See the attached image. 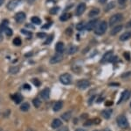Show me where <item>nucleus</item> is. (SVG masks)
Listing matches in <instances>:
<instances>
[{
	"label": "nucleus",
	"mask_w": 131,
	"mask_h": 131,
	"mask_svg": "<svg viewBox=\"0 0 131 131\" xmlns=\"http://www.w3.org/2000/svg\"><path fill=\"white\" fill-rule=\"evenodd\" d=\"M107 29V23L106 21H101L96 26L95 29H94V33L97 35H102L106 33Z\"/></svg>",
	"instance_id": "obj_1"
},
{
	"label": "nucleus",
	"mask_w": 131,
	"mask_h": 131,
	"mask_svg": "<svg viewBox=\"0 0 131 131\" xmlns=\"http://www.w3.org/2000/svg\"><path fill=\"white\" fill-rule=\"evenodd\" d=\"M116 122H117L118 126L122 128H127L128 127V121L127 118L124 115H119L116 119Z\"/></svg>",
	"instance_id": "obj_2"
},
{
	"label": "nucleus",
	"mask_w": 131,
	"mask_h": 131,
	"mask_svg": "<svg viewBox=\"0 0 131 131\" xmlns=\"http://www.w3.org/2000/svg\"><path fill=\"white\" fill-rule=\"evenodd\" d=\"M60 81L63 84L68 85V84H72V81H73V77H72V76L70 75V74L64 73V74H62V75H60Z\"/></svg>",
	"instance_id": "obj_3"
},
{
	"label": "nucleus",
	"mask_w": 131,
	"mask_h": 131,
	"mask_svg": "<svg viewBox=\"0 0 131 131\" xmlns=\"http://www.w3.org/2000/svg\"><path fill=\"white\" fill-rule=\"evenodd\" d=\"M122 19H123V16H122V14H121V13L115 14V15H113L110 19H109V26L114 27L116 24V23L120 22V21H121Z\"/></svg>",
	"instance_id": "obj_4"
},
{
	"label": "nucleus",
	"mask_w": 131,
	"mask_h": 131,
	"mask_svg": "<svg viewBox=\"0 0 131 131\" xmlns=\"http://www.w3.org/2000/svg\"><path fill=\"white\" fill-rule=\"evenodd\" d=\"M77 86H78L79 89L85 90L90 86V82L88 81V80H86V79L80 80V81H78V83H77Z\"/></svg>",
	"instance_id": "obj_5"
},
{
	"label": "nucleus",
	"mask_w": 131,
	"mask_h": 131,
	"mask_svg": "<svg viewBox=\"0 0 131 131\" xmlns=\"http://www.w3.org/2000/svg\"><path fill=\"white\" fill-rule=\"evenodd\" d=\"M25 18H26V15H25V12H17V13L15 14V16H14V19H15L16 22H18V23L24 22Z\"/></svg>",
	"instance_id": "obj_6"
},
{
	"label": "nucleus",
	"mask_w": 131,
	"mask_h": 131,
	"mask_svg": "<svg viewBox=\"0 0 131 131\" xmlns=\"http://www.w3.org/2000/svg\"><path fill=\"white\" fill-rule=\"evenodd\" d=\"M62 60H63V55L57 53L55 56H53L52 58L50 59V63L51 64H55V63H60Z\"/></svg>",
	"instance_id": "obj_7"
},
{
	"label": "nucleus",
	"mask_w": 131,
	"mask_h": 131,
	"mask_svg": "<svg viewBox=\"0 0 131 131\" xmlns=\"http://www.w3.org/2000/svg\"><path fill=\"white\" fill-rule=\"evenodd\" d=\"M98 20H96V19H94V20H90L89 22L88 23V24H86V29L88 31H91L93 30L94 28H95L97 24H98Z\"/></svg>",
	"instance_id": "obj_8"
},
{
	"label": "nucleus",
	"mask_w": 131,
	"mask_h": 131,
	"mask_svg": "<svg viewBox=\"0 0 131 131\" xmlns=\"http://www.w3.org/2000/svg\"><path fill=\"white\" fill-rule=\"evenodd\" d=\"M20 2H21V0H10L7 5L8 10L13 11L16 7H18V5L20 4Z\"/></svg>",
	"instance_id": "obj_9"
},
{
	"label": "nucleus",
	"mask_w": 131,
	"mask_h": 131,
	"mask_svg": "<svg viewBox=\"0 0 131 131\" xmlns=\"http://www.w3.org/2000/svg\"><path fill=\"white\" fill-rule=\"evenodd\" d=\"M86 10V5L84 3H81L76 8V15L77 16H81L84 13Z\"/></svg>",
	"instance_id": "obj_10"
},
{
	"label": "nucleus",
	"mask_w": 131,
	"mask_h": 131,
	"mask_svg": "<svg viewBox=\"0 0 131 131\" xmlns=\"http://www.w3.org/2000/svg\"><path fill=\"white\" fill-rule=\"evenodd\" d=\"M129 95H130V92H128V91H124V92L122 93L121 99H120L119 101H118V104H121V103H122L123 101H126L128 98H129Z\"/></svg>",
	"instance_id": "obj_11"
},
{
	"label": "nucleus",
	"mask_w": 131,
	"mask_h": 131,
	"mask_svg": "<svg viewBox=\"0 0 131 131\" xmlns=\"http://www.w3.org/2000/svg\"><path fill=\"white\" fill-rule=\"evenodd\" d=\"M40 97L43 100H48L50 97V89L49 88H46V89H44L43 91H41L40 92Z\"/></svg>",
	"instance_id": "obj_12"
},
{
	"label": "nucleus",
	"mask_w": 131,
	"mask_h": 131,
	"mask_svg": "<svg viewBox=\"0 0 131 131\" xmlns=\"http://www.w3.org/2000/svg\"><path fill=\"white\" fill-rule=\"evenodd\" d=\"M64 49H65V45L63 42H58V43L56 44L55 46V50L57 53H59V54H62L63 52H64Z\"/></svg>",
	"instance_id": "obj_13"
},
{
	"label": "nucleus",
	"mask_w": 131,
	"mask_h": 131,
	"mask_svg": "<svg viewBox=\"0 0 131 131\" xmlns=\"http://www.w3.org/2000/svg\"><path fill=\"white\" fill-rule=\"evenodd\" d=\"M122 28H123L122 25H118V26L114 27L113 28H112L111 32H110V34H111V35H115V34H117L118 33H120V32H121V31L122 30Z\"/></svg>",
	"instance_id": "obj_14"
},
{
	"label": "nucleus",
	"mask_w": 131,
	"mask_h": 131,
	"mask_svg": "<svg viewBox=\"0 0 131 131\" xmlns=\"http://www.w3.org/2000/svg\"><path fill=\"white\" fill-rule=\"evenodd\" d=\"M61 125H62V121H61L60 119H54L53 121H52V124H51L52 128H54V129H57V128H60Z\"/></svg>",
	"instance_id": "obj_15"
},
{
	"label": "nucleus",
	"mask_w": 131,
	"mask_h": 131,
	"mask_svg": "<svg viewBox=\"0 0 131 131\" xmlns=\"http://www.w3.org/2000/svg\"><path fill=\"white\" fill-rule=\"evenodd\" d=\"M130 38H131V31H128V32H126V33H123L121 36H120V41H125L129 40Z\"/></svg>",
	"instance_id": "obj_16"
},
{
	"label": "nucleus",
	"mask_w": 131,
	"mask_h": 131,
	"mask_svg": "<svg viewBox=\"0 0 131 131\" xmlns=\"http://www.w3.org/2000/svg\"><path fill=\"white\" fill-rule=\"evenodd\" d=\"M12 99L14 100L15 104H20V103L22 102V100H23V97L21 96L20 94H18V93L12 95Z\"/></svg>",
	"instance_id": "obj_17"
},
{
	"label": "nucleus",
	"mask_w": 131,
	"mask_h": 131,
	"mask_svg": "<svg viewBox=\"0 0 131 131\" xmlns=\"http://www.w3.org/2000/svg\"><path fill=\"white\" fill-rule=\"evenodd\" d=\"M101 122V120L98 119V118H95V119L94 120H88V121H85V123H84V126H91L92 124H99Z\"/></svg>",
	"instance_id": "obj_18"
},
{
	"label": "nucleus",
	"mask_w": 131,
	"mask_h": 131,
	"mask_svg": "<svg viewBox=\"0 0 131 131\" xmlns=\"http://www.w3.org/2000/svg\"><path fill=\"white\" fill-rule=\"evenodd\" d=\"M112 56H113V52L112 51H108L107 52L106 54L103 56L102 57V62H107V61H111L112 60Z\"/></svg>",
	"instance_id": "obj_19"
},
{
	"label": "nucleus",
	"mask_w": 131,
	"mask_h": 131,
	"mask_svg": "<svg viewBox=\"0 0 131 131\" xmlns=\"http://www.w3.org/2000/svg\"><path fill=\"white\" fill-rule=\"evenodd\" d=\"M62 107H63L62 101H57L55 104L53 105V107H52V109H53L54 112H58V111H60Z\"/></svg>",
	"instance_id": "obj_20"
},
{
	"label": "nucleus",
	"mask_w": 131,
	"mask_h": 131,
	"mask_svg": "<svg viewBox=\"0 0 131 131\" xmlns=\"http://www.w3.org/2000/svg\"><path fill=\"white\" fill-rule=\"evenodd\" d=\"M100 13V10L98 9V8H94V9H92L89 12V13H88V16L90 17V18H94V17L97 16L98 14Z\"/></svg>",
	"instance_id": "obj_21"
},
{
	"label": "nucleus",
	"mask_w": 131,
	"mask_h": 131,
	"mask_svg": "<svg viewBox=\"0 0 131 131\" xmlns=\"http://www.w3.org/2000/svg\"><path fill=\"white\" fill-rule=\"evenodd\" d=\"M71 117H72V112H70V111L66 112V113H64L62 115H61V118H62L65 121H68L69 120L71 119Z\"/></svg>",
	"instance_id": "obj_22"
},
{
	"label": "nucleus",
	"mask_w": 131,
	"mask_h": 131,
	"mask_svg": "<svg viewBox=\"0 0 131 131\" xmlns=\"http://www.w3.org/2000/svg\"><path fill=\"white\" fill-rule=\"evenodd\" d=\"M111 115H112V110H111V109L104 110V111H102V113H101V115H102L105 119H109V118L111 117Z\"/></svg>",
	"instance_id": "obj_23"
},
{
	"label": "nucleus",
	"mask_w": 131,
	"mask_h": 131,
	"mask_svg": "<svg viewBox=\"0 0 131 131\" xmlns=\"http://www.w3.org/2000/svg\"><path fill=\"white\" fill-rule=\"evenodd\" d=\"M8 21L7 20H4L3 22L0 24V32H5L6 29L8 28Z\"/></svg>",
	"instance_id": "obj_24"
},
{
	"label": "nucleus",
	"mask_w": 131,
	"mask_h": 131,
	"mask_svg": "<svg viewBox=\"0 0 131 131\" xmlns=\"http://www.w3.org/2000/svg\"><path fill=\"white\" fill-rule=\"evenodd\" d=\"M20 109H21V111H23V112H27L30 109V105L27 102L23 103V104L20 106Z\"/></svg>",
	"instance_id": "obj_25"
},
{
	"label": "nucleus",
	"mask_w": 131,
	"mask_h": 131,
	"mask_svg": "<svg viewBox=\"0 0 131 131\" xmlns=\"http://www.w3.org/2000/svg\"><path fill=\"white\" fill-rule=\"evenodd\" d=\"M70 18H71V14L68 13V12H65L64 14H62V15L60 16V20L61 21H67V20H68Z\"/></svg>",
	"instance_id": "obj_26"
},
{
	"label": "nucleus",
	"mask_w": 131,
	"mask_h": 131,
	"mask_svg": "<svg viewBox=\"0 0 131 131\" xmlns=\"http://www.w3.org/2000/svg\"><path fill=\"white\" fill-rule=\"evenodd\" d=\"M76 28H77L78 31H81L83 30L84 28H86V23L84 21H81V22L78 23L77 26H76Z\"/></svg>",
	"instance_id": "obj_27"
},
{
	"label": "nucleus",
	"mask_w": 131,
	"mask_h": 131,
	"mask_svg": "<svg viewBox=\"0 0 131 131\" xmlns=\"http://www.w3.org/2000/svg\"><path fill=\"white\" fill-rule=\"evenodd\" d=\"M77 50H78V48L76 46H71V47L68 48V50H67V53H68V55H73L77 52Z\"/></svg>",
	"instance_id": "obj_28"
},
{
	"label": "nucleus",
	"mask_w": 131,
	"mask_h": 131,
	"mask_svg": "<svg viewBox=\"0 0 131 131\" xmlns=\"http://www.w3.org/2000/svg\"><path fill=\"white\" fill-rule=\"evenodd\" d=\"M32 103H33V106H34L36 108H39V107L41 106V101L39 98H35L34 100H32Z\"/></svg>",
	"instance_id": "obj_29"
},
{
	"label": "nucleus",
	"mask_w": 131,
	"mask_h": 131,
	"mask_svg": "<svg viewBox=\"0 0 131 131\" xmlns=\"http://www.w3.org/2000/svg\"><path fill=\"white\" fill-rule=\"evenodd\" d=\"M31 22L35 25H40L41 24V20L39 18V17H35V16L32 17V18L31 19Z\"/></svg>",
	"instance_id": "obj_30"
},
{
	"label": "nucleus",
	"mask_w": 131,
	"mask_h": 131,
	"mask_svg": "<svg viewBox=\"0 0 131 131\" xmlns=\"http://www.w3.org/2000/svg\"><path fill=\"white\" fill-rule=\"evenodd\" d=\"M19 71V67L16 66V67H10L9 69V72L10 74H16Z\"/></svg>",
	"instance_id": "obj_31"
},
{
	"label": "nucleus",
	"mask_w": 131,
	"mask_h": 131,
	"mask_svg": "<svg viewBox=\"0 0 131 131\" xmlns=\"http://www.w3.org/2000/svg\"><path fill=\"white\" fill-rule=\"evenodd\" d=\"M59 11H60V7H58V6H55V7L52 8V9L50 10V13L52 14V15H55V14L58 13Z\"/></svg>",
	"instance_id": "obj_32"
},
{
	"label": "nucleus",
	"mask_w": 131,
	"mask_h": 131,
	"mask_svg": "<svg viewBox=\"0 0 131 131\" xmlns=\"http://www.w3.org/2000/svg\"><path fill=\"white\" fill-rule=\"evenodd\" d=\"M21 43H22V41H21L20 38H15V39L13 40V44L15 46H20Z\"/></svg>",
	"instance_id": "obj_33"
},
{
	"label": "nucleus",
	"mask_w": 131,
	"mask_h": 131,
	"mask_svg": "<svg viewBox=\"0 0 131 131\" xmlns=\"http://www.w3.org/2000/svg\"><path fill=\"white\" fill-rule=\"evenodd\" d=\"M32 83L34 84V85H36V86H40V84H41V83H40V81H39V79H37V78H33L32 79Z\"/></svg>",
	"instance_id": "obj_34"
},
{
	"label": "nucleus",
	"mask_w": 131,
	"mask_h": 131,
	"mask_svg": "<svg viewBox=\"0 0 131 131\" xmlns=\"http://www.w3.org/2000/svg\"><path fill=\"white\" fill-rule=\"evenodd\" d=\"M5 34L7 35V36H9V37H10V36H12V33H12V30L10 28H9V27H8V28L6 29V30H5Z\"/></svg>",
	"instance_id": "obj_35"
},
{
	"label": "nucleus",
	"mask_w": 131,
	"mask_h": 131,
	"mask_svg": "<svg viewBox=\"0 0 131 131\" xmlns=\"http://www.w3.org/2000/svg\"><path fill=\"white\" fill-rule=\"evenodd\" d=\"M113 7H115V3H114V2H110V3L107 5V7H106V11L110 10L111 8H113Z\"/></svg>",
	"instance_id": "obj_36"
},
{
	"label": "nucleus",
	"mask_w": 131,
	"mask_h": 131,
	"mask_svg": "<svg viewBox=\"0 0 131 131\" xmlns=\"http://www.w3.org/2000/svg\"><path fill=\"white\" fill-rule=\"evenodd\" d=\"M72 33H73V29L72 28H67V30H66V33H67V35H71Z\"/></svg>",
	"instance_id": "obj_37"
},
{
	"label": "nucleus",
	"mask_w": 131,
	"mask_h": 131,
	"mask_svg": "<svg viewBox=\"0 0 131 131\" xmlns=\"http://www.w3.org/2000/svg\"><path fill=\"white\" fill-rule=\"evenodd\" d=\"M52 38H53V35H52V36L48 37L47 41H45V44H49L50 42H52Z\"/></svg>",
	"instance_id": "obj_38"
},
{
	"label": "nucleus",
	"mask_w": 131,
	"mask_h": 131,
	"mask_svg": "<svg viewBox=\"0 0 131 131\" xmlns=\"http://www.w3.org/2000/svg\"><path fill=\"white\" fill-rule=\"evenodd\" d=\"M21 33H24V34H25V35H31V32H27V31L24 30V29H22V30H21Z\"/></svg>",
	"instance_id": "obj_39"
},
{
	"label": "nucleus",
	"mask_w": 131,
	"mask_h": 131,
	"mask_svg": "<svg viewBox=\"0 0 131 131\" xmlns=\"http://www.w3.org/2000/svg\"><path fill=\"white\" fill-rule=\"evenodd\" d=\"M124 56H125V58L127 59V60H129L130 59V55H129V53H124Z\"/></svg>",
	"instance_id": "obj_40"
},
{
	"label": "nucleus",
	"mask_w": 131,
	"mask_h": 131,
	"mask_svg": "<svg viewBox=\"0 0 131 131\" xmlns=\"http://www.w3.org/2000/svg\"><path fill=\"white\" fill-rule=\"evenodd\" d=\"M24 88L25 90H31V86H30V84H24Z\"/></svg>",
	"instance_id": "obj_41"
},
{
	"label": "nucleus",
	"mask_w": 131,
	"mask_h": 131,
	"mask_svg": "<svg viewBox=\"0 0 131 131\" xmlns=\"http://www.w3.org/2000/svg\"><path fill=\"white\" fill-rule=\"evenodd\" d=\"M127 0H118V3L120 4V5H124V4L126 3Z\"/></svg>",
	"instance_id": "obj_42"
},
{
	"label": "nucleus",
	"mask_w": 131,
	"mask_h": 131,
	"mask_svg": "<svg viewBox=\"0 0 131 131\" xmlns=\"http://www.w3.org/2000/svg\"><path fill=\"white\" fill-rule=\"evenodd\" d=\"M126 27H127V28H131V20H129L128 23H127Z\"/></svg>",
	"instance_id": "obj_43"
},
{
	"label": "nucleus",
	"mask_w": 131,
	"mask_h": 131,
	"mask_svg": "<svg viewBox=\"0 0 131 131\" xmlns=\"http://www.w3.org/2000/svg\"><path fill=\"white\" fill-rule=\"evenodd\" d=\"M37 36H38V37H44V36H46V33H38Z\"/></svg>",
	"instance_id": "obj_44"
},
{
	"label": "nucleus",
	"mask_w": 131,
	"mask_h": 131,
	"mask_svg": "<svg viewBox=\"0 0 131 131\" xmlns=\"http://www.w3.org/2000/svg\"><path fill=\"white\" fill-rule=\"evenodd\" d=\"M58 131H68V128H67V127H65V128H60V129H59Z\"/></svg>",
	"instance_id": "obj_45"
},
{
	"label": "nucleus",
	"mask_w": 131,
	"mask_h": 131,
	"mask_svg": "<svg viewBox=\"0 0 131 131\" xmlns=\"http://www.w3.org/2000/svg\"><path fill=\"white\" fill-rule=\"evenodd\" d=\"M3 40H4V36H3V34L1 33V32H0V42L3 41Z\"/></svg>",
	"instance_id": "obj_46"
},
{
	"label": "nucleus",
	"mask_w": 131,
	"mask_h": 131,
	"mask_svg": "<svg viewBox=\"0 0 131 131\" xmlns=\"http://www.w3.org/2000/svg\"><path fill=\"white\" fill-rule=\"evenodd\" d=\"M50 25H51V24H46V25H45L44 27H42V28H43V29H44V28H45V29H46V28H48Z\"/></svg>",
	"instance_id": "obj_47"
},
{
	"label": "nucleus",
	"mask_w": 131,
	"mask_h": 131,
	"mask_svg": "<svg viewBox=\"0 0 131 131\" xmlns=\"http://www.w3.org/2000/svg\"><path fill=\"white\" fill-rule=\"evenodd\" d=\"M106 106H111L112 105V102L111 101H107V102H106V104H105Z\"/></svg>",
	"instance_id": "obj_48"
},
{
	"label": "nucleus",
	"mask_w": 131,
	"mask_h": 131,
	"mask_svg": "<svg viewBox=\"0 0 131 131\" xmlns=\"http://www.w3.org/2000/svg\"><path fill=\"white\" fill-rule=\"evenodd\" d=\"M94 98H95V96H93L92 98L90 99V100H89V104H91V102H92V100H94Z\"/></svg>",
	"instance_id": "obj_49"
},
{
	"label": "nucleus",
	"mask_w": 131,
	"mask_h": 131,
	"mask_svg": "<svg viewBox=\"0 0 131 131\" xmlns=\"http://www.w3.org/2000/svg\"><path fill=\"white\" fill-rule=\"evenodd\" d=\"M99 1H100V3H101V4H104L107 2V0H99Z\"/></svg>",
	"instance_id": "obj_50"
},
{
	"label": "nucleus",
	"mask_w": 131,
	"mask_h": 131,
	"mask_svg": "<svg viewBox=\"0 0 131 131\" xmlns=\"http://www.w3.org/2000/svg\"><path fill=\"white\" fill-rule=\"evenodd\" d=\"M4 3H5V0H0V6L3 5Z\"/></svg>",
	"instance_id": "obj_51"
},
{
	"label": "nucleus",
	"mask_w": 131,
	"mask_h": 131,
	"mask_svg": "<svg viewBox=\"0 0 131 131\" xmlns=\"http://www.w3.org/2000/svg\"><path fill=\"white\" fill-rule=\"evenodd\" d=\"M75 131H86V130L83 129V128H78V129H76Z\"/></svg>",
	"instance_id": "obj_52"
},
{
	"label": "nucleus",
	"mask_w": 131,
	"mask_h": 131,
	"mask_svg": "<svg viewBox=\"0 0 131 131\" xmlns=\"http://www.w3.org/2000/svg\"><path fill=\"white\" fill-rule=\"evenodd\" d=\"M105 131H110V130H109V129H106V130H105Z\"/></svg>",
	"instance_id": "obj_53"
},
{
	"label": "nucleus",
	"mask_w": 131,
	"mask_h": 131,
	"mask_svg": "<svg viewBox=\"0 0 131 131\" xmlns=\"http://www.w3.org/2000/svg\"><path fill=\"white\" fill-rule=\"evenodd\" d=\"M31 1H34V0H31Z\"/></svg>",
	"instance_id": "obj_54"
},
{
	"label": "nucleus",
	"mask_w": 131,
	"mask_h": 131,
	"mask_svg": "<svg viewBox=\"0 0 131 131\" xmlns=\"http://www.w3.org/2000/svg\"><path fill=\"white\" fill-rule=\"evenodd\" d=\"M94 131H98V130H94Z\"/></svg>",
	"instance_id": "obj_55"
}]
</instances>
